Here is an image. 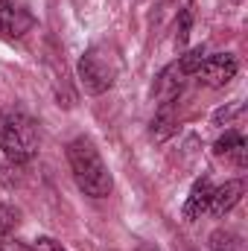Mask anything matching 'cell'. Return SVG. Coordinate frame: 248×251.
Segmentation results:
<instances>
[{"instance_id":"cell-7","label":"cell","mask_w":248,"mask_h":251,"mask_svg":"<svg viewBox=\"0 0 248 251\" xmlns=\"http://www.w3.org/2000/svg\"><path fill=\"white\" fill-rule=\"evenodd\" d=\"M216 155L219 158H228L231 164H237L240 170L248 164V143H246V137L240 134V131H228L225 137H219L216 140Z\"/></svg>"},{"instance_id":"cell-1","label":"cell","mask_w":248,"mask_h":251,"mask_svg":"<svg viewBox=\"0 0 248 251\" xmlns=\"http://www.w3.org/2000/svg\"><path fill=\"white\" fill-rule=\"evenodd\" d=\"M67 164H70V173H73V181L76 187L82 190L85 196L91 199H105L114 181H111V173L99 155V149L94 146V140L88 137H76L70 146H67Z\"/></svg>"},{"instance_id":"cell-2","label":"cell","mask_w":248,"mask_h":251,"mask_svg":"<svg viewBox=\"0 0 248 251\" xmlns=\"http://www.w3.org/2000/svg\"><path fill=\"white\" fill-rule=\"evenodd\" d=\"M0 149L12 164H26L38 152V126L24 111L0 114Z\"/></svg>"},{"instance_id":"cell-12","label":"cell","mask_w":248,"mask_h":251,"mask_svg":"<svg viewBox=\"0 0 248 251\" xmlns=\"http://www.w3.org/2000/svg\"><path fill=\"white\" fill-rule=\"evenodd\" d=\"M32 251H64V249H62V243H56V240H50V237H41Z\"/></svg>"},{"instance_id":"cell-4","label":"cell","mask_w":248,"mask_h":251,"mask_svg":"<svg viewBox=\"0 0 248 251\" xmlns=\"http://www.w3.org/2000/svg\"><path fill=\"white\" fill-rule=\"evenodd\" d=\"M237 70H240V64L231 53H213V56H204V62H201L196 76L210 88H225L237 76Z\"/></svg>"},{"instance_id":"cell-9","label":"cell","mask_w":248,"mask_h":251,"mask_svg":"<svg viewBox=\"0 0 248 251\" xmlns=\"http://www.w3.org/2000/svg\"><path fill=\"white\" fill-rule=\"evenodd\" d=\"M210 251H246V243L234 231H216L210 237Z\"/></svg>"},{"instance_id":"cell-10","label":"cell","mask_w":248,"mask_h":251,"mask_svg":"<svg viewBox=\"0 0 248 251\" xmlns=\"http://www.w3.org/2000/svg\"><path fill=\"white\" fill-rule=\"evenodd\" d=\"M204 56H207V50L198 44V47H193L190 53H184V56L178 59L175 70H178L181 76H193V73H198V67H201V62H204Z\"/></svg>"},{"instance_id":"cell-6","label":"cell","mask_w":248,"mask_h":251,"mask_svg":"<svg viewBox=\"0 0 248 251\" xmlns=\"http://www.w3.org/2000/svg\"><path fill=\"white\" fill-rule=\"evenodd\" d=\"M243 193H246V181H243V178H237V181H225L222 187H213L210 201H207V213H213V216H225V213H231V207L243 199Z\"/></svg>"},{"instance_id":"cell-13","label":"cell","mask_w":248,"mask_h":251,"mask_svg":"<svg viewBox=\"0 0 248 251\" xmlns=\"http://www.w3.org/2000/svg\"><path fill=\"white\" fill-rule=\"evenodd\" d=\"M0 251H32V249H26V246H24V243H18V240L0 237Z\"/></svg>"},{"instance_id":"cell-8","label":"cell","mask_w":248,"mask_h":251,"mask_svg":"<svg viewBox=\"0 0 248 251\" xmlns=\"http://www.w3.org/2000/svg\"><path fill=\"white\" fill-rule=\"evenodd\" d=\"M210 193H213V184H210L207 178H198V181L193 184V190H190V196H187V201H184V219L187 222H193V219H198L201 213H207Z\"/></svg>"},{"instance_id":"cell-14","label":"cell","mask_w":248,"mask_h":251,"mask_svg":"<svg viewBox=\"0 0 248 251\" xmlns=\"http://www.w3.org/2000/svg\"><path fill=\"white\" fill-rule=\"evenodd\" d=\"M137 251H155V249H149V246H140V249H137Z\"/></svg>"},{"instance_id":"cell-11","label":"cell","mask_w":248,"mask_h":251,"mask_svg":"<svg viewBox=\"0 0 248 251\" xmlns=\"http://www.w3.org/2000/svg\"><path fill=\"white\" fill-rule=\"evenodd\" d=\"M15 225H18V210L9 204H0V237H6Z\"/></svg>"},{"instance_id":"cell-3","label":"cell","mask_w":248,"mask_h":251,"mask_svg":"<svg viewBox=\"0 0 248 251\" xmlns=\"http://www.w3.org/2000/svg\"><path fill=\"white\" fill-rule=\"evenodd\" d=\"M76 73H79V82H82V88H85L88 94H105V91L114 85L117 73H120V62H117V56H114L111 50H105V47H91V50H85V56L79 59Z\"/></svg>"},{"instance_id":"cell-5","label":"cell","mask_w":248,"mask_h":251,"mask_svg":"<svg viewBox=\"0 0 248 251\" xmlns=\"http://www.w3.org/2000/svg\"><path fill=\"white\" fill-rule=\"evenodd\" d=\"M29 26H32V18L24 6H18L15 0H0V32L21 38Z\"/></svg>"}]
</instances>
